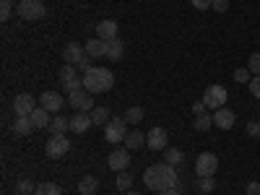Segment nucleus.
<instances>
[{
    "mask_svg": "<svg viewBox=\"0 0 260 195\" xmlns=\"http://www.w3.org/2000/svg\"><path fill=\"white\" fill-rule=\"evenodd\" d=\"M192 8H198V11H208L211 8V0H190Z\"/></svg>",
    "mask_w": 260,
    "mask_h": 195,
    "instance_id": "obj_42",
    "label": "nucleus"
},
{
    "mask_svg": "<svg viewBox=\"0 0 260 195\" xmlns=\"http://www.w3.org/2000/svg\"><path fill=\"white\" fill-rule=\"evenodd\" d=\"M83 89V78H73L68 83H62V91L65 94H73V91H81Z\"/></svg>",
    "mask_w": 260,
    "mask_h": 195,
    "instance_id": "obj_33",
    "label": "nucleus"
},
{
    "mask_svg": "<svg viewBox=\"0 0 260 195\" xmlns=\"http://www.w3.org/2000/svg\"><path fill=\"white\" fill-rule=\"evenodd\" d=\"M29 117H31L34 127H50V122H52V117H50V112L45 110V107H37Z\"/></svg>",
    "mask_w": 260,
    "mask_h": 195,
    "instance_id": "obj_23",
    "label": "nucleus"
},
{
    "mask_svg": "<svg viewBox=\"0 0 260 195\" xmlns=\"http://www.w3.org/2000/svg\"><path fill=\"white\" fill-rule=\"evenodd\" d=\"M192 127L198 130V133H206L208 127H213V117L211 115H198V117L192 120Z\"/></svg>",
    "mask_w": 260,
    "mask_h": 195,
    "instance_id": "obj_30",
    "label": "nucleus"
},
{
    "mask_svg": "<svg viewBox=\"0 0 260 195\" xmlns=\"http://www.w3.org/2000/svg\"><path fill=\"white\" fill-rule=\"evenodd\" d=\"M122 117L127 120V125H138L143 120V107H127V112Z\"/></svg>",
    "mask_w": 260,
    "mask_h": 195,
    "instance_id": "obj_29",
    "label": "nucleus"
},
{
    "mask_svg": "<svg viewBox=\"0 0 260 195\" xmlns=\"http://www.w3.org/2000/svg\"><path fill=\"white\" fill-rule=\"evenodd\" d=\"M16 192L18 195H31V192H37V185L29 177H21V180H16Z\"/></svg>",
    "mask_w": 260,
    "mask_h": 195,
    "instance_id": "obj_27",
    "label": "nucleus"
},
{
    "mask_svg": "<svg viewBox=\"0 0 260 195\" xmlns=\"http://www.w3.org/2000/svg\"><path fill=\"white\" fill-rule=\"evenodd\" d=\"M250 94H252L255 99H260V76H255V78L250 81Z\"/></svg>",
    "mask_w": 260,
    "mask_h": 195,
    "instance_id": "obj_39",
    "label": "nucleus"
},
{
    "mask_svg": "<svg viewBox=\"0 0 260 195\" xmlns=\"http://www.w3.org/2000/svg\"><path fill=\"white\" fill-rule=\"evenodd\" d=\"M83 47H86V55L89 57H107V42L99 37H91Z\"/></svg>",
    "mask_w": 260,
    "mask_h": 195,
    "instance_id": "obj_17",
    "label": "nucleus"
},
{
    "mask_svg": "<svg viewBox=\"0 0 260 195\" xmlns=\"http://www.w3.org/2000/svg\"><path fill=\"white\" fill-rule=\"evenodd\" d=\"M234 81H237V83H250V81H252L250 68H237V71H234Z\"/></svg>",
    "mask_w": 260,
    "mask_h": 195,
    "instance_id": "obj_34",
    "label": "nucleus"
},
{
    "mask_svg": "<svg viewBox=\"0 0 260 195\" xmlns=\"http://www.w3.org/2000/svg\"><path fill=\"white\" fill-rule=\"evenodd\" d=\"M34 195H62V187L57 182H39Z\"/></svg>",
    "mask_w": 260,
    "mask_h": 195,
    "instance_id": "obj_25",
    "label": "nucleus"
},
{
    "mask_svg": "<svg viewBox=\"0 0 260 195\" xmlns=\"http://www.w3.org/2000/svg\"><path fill=\"white\" fill-rule=\"evenodd\" d=\"M247 136L250 138H260V120H252V122H247Z\"/></svg>",
    "mask_w": 260,
    "mask_h": 195,
    "instance_id": "obj_37",
    "label": "nucleus"
},
{
    "mask_svg": "<svg viewBox=\"0 0 260 195\" xmlns=\"http://www.w3.org/2000/svg\"><path fill=\"white\" fill-rule=\"evenodd\" d=\"M198 190L206 192V195L213 192V190H216V180H213V177H198Z\"/></svg>",
    "mask_w": 260,
    "mask_h": 195,
    "instance_id": "obj_32",
    "label": "nucleus"
},
{
    "mask_svg": "<svg viewBox=\"0 0 260 195\" xmlns=\"http://www.w3.org/2000/svg\"><path fill=\"white\" fill-rule=\"evenodd\" d=\"M164 161L172 164V167H180V164L185 161L182 148H172V146H167V148H164Z\"/></svg>",
    "mask_w": 260,
    "mask_h": 195,
    "instance_id": "obj_24",
    "label": "nucleus"
},
{
    "mask_svg": "<svg viewBox=\"0 0 260 195\" xmlns=\"http://www.w3.org/2000/svg\"><path fill=\"white\" fill-rule=\"evenodd\" d=\"M96 187H99V180H96L94 175H83V177L78 180V192H81V195H94Z\"/></svg>",
    "mask_w": 260,
    "mask_h": 195,
    "instance_id": "obj_19",
    "label": "nucleus"
},
{
    "mask_svg": "<svg viewBox=\"0 0 260 195\" xmlns=\"http://www.w3.org/2000/svg\"><path fill=\"white\" fill-rule=\"evenodd\" d=\"M13 16V6H11V0H3L0 3V21H8Z\"/></svg>",
    "mask_w": 260,
    "mask_h": 195,
    "instance_id": "obj_36",
    "label": "nucleus"
},
{
    "mask_svg": "<svg viewBox=\"0 0 260 195\" xmlns=\"http://www.w3.org/2000/svg\"><path fill=\"white\" fill-rule=\"evenodd\" d=\"M180 177H177V167L172 164H151L146 172H143V185L148 190H156V192H164V190H172L177 187Z\"/></svg>",
    "mask_w": 260,
    "mask_h": 195,
    "instance_id": "obj_1",
    "label": "nucleus"
},
{
    "mask_svg": "<svg viewBox=\"0 0 260 195\" xmlns=\"http://www.w3.org/2000/svg\"><path fill=\"white\" fill-rule=\"evenodd\" d=\"M115 86V76L110 68H99V65H94L91 71L83 73V89L91 91V94H104L110 91Z\"/></svg>",
    "mask_w": 260,
    "mask_h": 195,
    "instance_id": "obj_2",
    "label": "nucleus"
},
{
    "mask_svg": "<svg viewBox=\"0 0 260 195\" xmlns=\"http://www.w3.org/2000/svg\"><path fill=\"white\" fill-rule=\"evenodd\" d=\"M11 130H13L16 136H29L31 130H34V122H31V117H16L13 125H11Z\"/></svg>",
    "mask_w": 260,
    "mask_h": 195,
    "instance_id": "obj_22",
    "label": "nucleus"
},
{
    "mask_svg": "<svg viewBox=\"0 0 260 195\" xmlns=\"http://www.w3.org/2000/svg\"><path fill=\"white\" fill-rule=\"evenodd\" d=\"M68 104L73 107L76 112H91L94 110V94L86 91V89L73 91V94H68Z\"/></svg>",
    "mask_w": 260,
    "mask_h": 195,
    "instance_id": "obj_7",
    "label": "nucleus"
},
{
    "mask_svg": "<svg viewBox=\"0 0 260 195\" xmlns=\"http://www.w3.org/2000/svg\"><path fill=\"white\" fill-rule=\"evenodd\" d=\"M94 125V120H91V112H76L73 117H71V133H76V136H83L86 130H89Z\"/></svg>",
    "mask_w": 260,
    "mask_h": 195,
    "instance_id": "obj_13",
    "label": "nucleus"
},
{
    "mask_svg": "<svg viewBox=\"0 0 260 195\" xmlns=\"http://www.w3.org/2000/svg\"><path fill=\"white\" fill-rule=\"evenodd\" d=\"M234 122H237V115H234L232 110H226V107L216 110V115H213V125L219 127V130H232Z\"/></svg>",
    "mask_w": 260,
    "mask_h": 195,
    "instance_id": "obj_15",
    "label": "nucleus"
},
{
    "mask_svg": "<svg viewBox=\"0 0 260 195\" xmlns=\"http://www.w3.org/2000/svg\"><path fill=\"white\" fill-rule=\"evenodd\" d=\"M257 120H260V112H257Z\"/></svg>",
    "mask_w": 260,
    "mask_h": 195,
    "instance_id": "obj_46",
    "label": "nucleus"
},
{
    "mask_svg": "<svg viewBox=\"0 0 260 195\" xmlns=\"http://www.w3.org/2000/svg\"><path fill=\"white\" fill-rule=\"evenodd\" d=\"M73 78H78L76 65H62V68H60V83H68V81H73Z\"/></svg>",
    "mask_w": 260,
    "mask_h": 195,
    "instance_id": "obj_31",
    "label": "nucleus"
},
{
    "mask_svg": "<svg viewBox=\"0 0 260 195\" xmlns=\"http://www.w3.org/2000/svg\"><path fill=\"white\" fill-rule=\"evenodd\" d=\"M130 185H133V175L125 169V172H117V180H115V187L120 190V192H127L130 190Z\"/></svg>",
    "mask_w": 260,
    "mask_h": 195,
    "instance_id": "obj_26",
    "label": "nucleus"
},
{
    "mask_svg": "<svg viewBox=\"0 0 260 195\" xmlns=\"http://www.w3.org/2000/svg\"><path fill=\"white\" fill-rule=\"evenodd\" d=\"M247 68L252 76H260V52H252L250 60H247Z\"/></svg>",
    "mask_w": 260,
    "mask_h": 195,
    "instance_id": "obj_35",
    "label": "nucleus"
},
{
    "mask_svg": "<svg viewBox=\"0 0 260 195\" xmlns=\"http://www.w3.org/2000/svg\"><path fill=\"white\" fill-rule=\"evenodd\" d=\"M125 148H130V151H136V148H141V146H146V133H141V130H130V133L125 136Z\"/></svg>",
    "mask_w": 260,
    "mask_h": 195,
    "instance_id": "obj_20",
    "label": "nucleus"
},
{
    "mask_svg": "<svg viewBox=\"0 0 260 195\" xmlns=\"http://www.w3.org/2000/svg\"><path fill=\"white\" fill-rule=\"evenodd\" d=\"M107 164H110V169L112 172H125L127 167H130V148H115L112 154H110V159H107Z\"/></svg>",
    "mask_w": 260,
    "mask_h": 195,
    "instance_id": "obj_11",
    "label": "nucleus"
},
{
    "mask_svg": "<svg viewBox=\"0 0 260 195\" xmlns=\"http://www.w3.org/2000/svg\"><path fill=\"white\" fill-rule=\"evenodd\" d=\"M211 8L216 13H226L229 11V0H211Z\"/></svg>",
    "mask_w": 260,
    "mask_h": 195,
    "instance_id": "obj_38",
    "label": "nucleus"
},
{
    "mask_svg": "<svg viewBox=\"0 0 260 195\" xmlns=\"http://www.w3.org/2000/svg\"><path fill=\"white\" fill-rule=\"evenodd\" d=\"M16 11H18V16L24 21H42L47 16V8H45L42 0H21Z\"/></svg>",
    "mask_w": 260,
    "mask_h": 195,
    "instance_id": "obj_3",
    "label": "nucleus"
},
{
    "mask_svg": "<svg viewBox=\"0 0 260 195\" xmlns=\"http://www.w3.org/2000/svg\"><path fill=\"white\" fill-rule=\"evenodd\" d=\"M216 169H219V159H216V154H211V151L198 154V159H195V175L198 177H213Z\"/></svg>",
    "mask_w": 260,
    "mask_h": 195,
    "instance_id": "obj_5",
    "label": "nucleus"
},
{
    "mask_svg": "<svg viewBox=\"0 0 260 195\" xmlns=\"http://www.w3.org/2000/svg\"><path fill=\"white\" fill-rule=\"evenodd\" d=\"M78 68H81L83 73H86V71H91V68H94V65H91V57H89V55H86V57H83V60L78 62Z\"/></svg>",
    "mask_w": 260,
    "mask_h": 195,
    "instance_id": "obj_43",
    "label": "nucleus"
},
{
    "mask_svg": "<svg viewBox=\"0 0 260 195\" xmlns=\"http://www.w3.org/2000/svg\"><path fill=\"white\" fill-rule=\"evenodd\" d=\"M68 151H71V141L65 138V136H52V138L47 141V146H45V154H47L50 159H62Z\"/></svg>",
    "mask_w": 260,
    "mask_h": 195,
    "instance_id": "obj_8",
    "label": "nucleus"
},
{
    "mask_svg": "<svg viewBox=\"0 0 260 195\" xmlns=\"http://www.w3.org/2000/svg\"><path fill=\"white\" fill-rule=\"evenodd\" d=\"M226 99H229V91L224 89L221 83L208 86L206 94H203V102H206V107H211V110H221V107L226 104Z\"/></svg>",
    "mask_w": 260,
    "mask_h": 195,
    "instance_id": "obj_6",
    "label": "nucleus"
},
{
    "mask_svg": "<svg viewBox=\"0 0 260 195\" xmlns=\"http://www.w3.org/2000/svg\"><path fill=\"white\" fill-rule=\"evenodd\" d=\"M127 133L130 130H127V120L125 117H115V120H110L104 125V141L107 143H120V141H125Z\"/></svg>",
    "mask_w": 260,
    "mask_h": 195,
    "instance_id": "obj_4",
    "label": "nucleus"
},
{
    "mask_svg": "<svg viewBox=\"0 0 260 195\" xmlns=\"http://www.w3.org/2000/svg\"><path fill=\"white\" fill-rule=\"evenodd\" d=\"M167 143H169V136H167V130L164 127H151L148 133H146V146L151 148V151H161V148H167Z\"/></svg>",
    "mask_w": 260,
    "mask_h": 195,
    "instance_id": "obj_10",
    "label": "nucleus"
},
{
    "mask_svg": "<svg viewBox=\"0 0 260 195\" xmlns=\"http://www.w3.org/2000/svg\"><path fill=\"white\" fill-rule=\"evenodd\" d=\"M34 110H37V99H34L31 94H18V96L13 99V112H16V117H29Z\"/></svg>",
    "mask_w": 260,
    "mask_h": 195,
    "instance_id": "obj_9",
    "label": "nucleus"
},
{
    "mask_svg": "<svg viewBox=\"0 0 260 195\" xmlns=\"http://www.w3.org/2000/svg\"><path fill=\"white\" fill-rule=\"evenodd\" d=\"M47 130H50L52 136H65V130H71V117H62V115L52 117V122H50Z\"/></svg>",
    "mask_w": 260,
    "mask_h": 195,
    "instance_id": "obj_21",
    "label": "nucleus"
},
{
    "mask_svg": "<svg viewBox=\"0 0 260 195\" xmlns=\"http://www.w3.org/2000/svg\"><path fill=\"white\" fill-rule=\"evenodd\" d=\"M159 195H182L177 187H172V190H164V192H159Z\"/></svg>",
    "mask_w": 260,
    "mask_h": 195,
    "instance_id": "obj_44",
    "label": "nucleus"
},
{
    "mask_svg": "<svg viewBox=\"0 0 260 195\" xmlns=\"http://www.w3.org/2000/svg\"><path fill=\"white\" fill-rule=\"evenodd\" d=\"M62 96L57 94V91H45L39 96V107H45L47 112H55V115H60V110H62Z\"/></svg>",
    "mask_w": 260,
    "mask_h": 195,
    "instance_id": "obj_14",
    "label": "nucleus"
},
{
    "mask_svg": "<svg viewBox=\"0 0 260 195\" xmlns=\"http://www.w3.org/2000/svg\"><path fill=\"white\" fill-rule=\"evenodd\" d=\"M245 195H260V182H257V180L247 182V187H245Z\"/></svg>",
    "mask_w": 260,
    "mask_h": 195,
    "instance_id": "obj_40",
    "label": "nucleus"
},
{
    "mask_svg": "<svg viewBox=\"0 0 260 195\" xmlns=\"http://www.w3.org/2000/svg\"><path fill=\"white\" fill-rule=\"evenodd\" d=\"M192 115H195V117H198V115H206V102H203V99L192 104Z\"/></svg>",
    "mask_w": 260,
    "mask_h": 195,
    "instance_id": "obj_41",
    "label": "nucleus"
},
{
    "mask_svg": "<svg viewBox=\"0 0 260 195\" xmlns=\"http://www.w3.org/2000/svg\"><path fill=\"white\" fill-rule=\"evenodd\" d=\"M91 120H94V125H107L110 122V110H107V107H94Z\"/></svg>",
    "mask_w": 260,
    "mask_h": 195,
    "instance_id": "obj_28",
    "label": "nucleus"
},
{
    "mask_svg": "<svg viewBox=\"0 0 260 195\" xmlns=\"http://www.w3.org/2000/svg\"><path fill=\"white\" fill-rule=\"evenodd\" d=\"M122 195H141V192H133V190H127V192H122Z\"/></svg>",
    "mask_w": 260,
    "mask_h": 195,
    "instance_id": "obj_45",
    "label": "nucleus"
},
{
    "mask_svg": "<svg viewBox=\"0 0 260 195\" xmlns=\"http://www.w3.org/2000/svg\"><path fill=\"white\" fill-rule=\"evenodd\" d=\"M83 57H86V47L83 45H78V42H68V45H65V50H62L65 65H76V68H78V62Z\"/></svg>",
    "mask_w": 260,
    "mask_h": 195,
    "instance_id": "obj_12",
    "label": "nucleus"
},
{
    "mask_svg": "<svg viewBox=\"0 0 260 195\" xmlns=\"http://www.w3.org/2000/svg\"><path fill=\"white\" fill-rule=\"evenodd\" d=\"M125 55V45H122V39H110L107 42V60H112V62H120Z\"/></svg>",
    "mask_w": 260,
    "mask_h": 195,
    "instance_id": "obj_18",
    "label": "nucleus"
},
{
    "mask_svg": "<svg viewBox=\"0 0 260 195\" xmlns=\"http://www.w3.org/2000/svg\"><path fill=\"white\" fill-rule=\"evenodd\" d=\"M96 37L104 39V42H110V39H117V21L112 18H104L96 24Z\"/></svg>",
    "mask_w": 260,
    "mask_h": 195,
    "instance_id": "obj_16",
    "label": "nucleus"
}]
</instances>
